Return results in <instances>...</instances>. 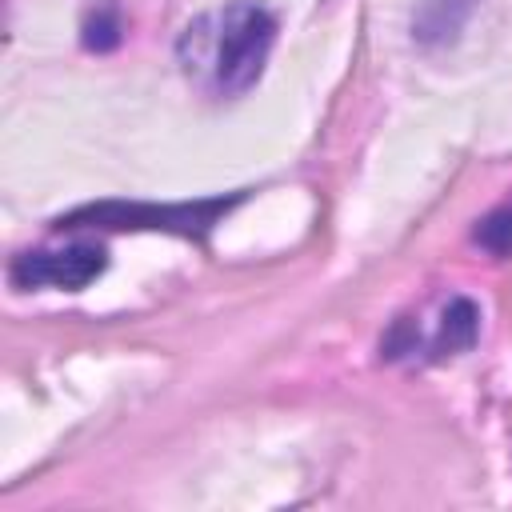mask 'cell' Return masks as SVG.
<instances>
[{"label": "cell", "mask_w": 512, "mask_h": 512, "mask_svg": "<svg viewBox=\"0 0 512 512\" xmlns=\"http://www.w3.org/2000/svg\"><path fill=\"white\" fill-rule=\"evenodd\" d=\"M276 20L256 0H232L220 12H208L192 20L176 44V56L188 76L208 84L220 96L248 92L272 52Z\"/></svg>", "instance_id": "1"}, {"label": "cell", "mask_w": 512, "mask_h": 512, "mask_svg": "<svg viewBox=\"0 0 512 512\" xmlns=\"http://www.w3.org/2000/svg\"><path fill=\"white\" fill-rule=\"evenodd\" d=\"M232 200H196V204H88L60 220V228H160V232H208L232 204Z\"/></svg>", "instance_id": "2"}, {"label": "cell", "mask_w": 512, "mask_h": 512, "mask_svg": "<svg viewBox=\"0 0 512 512\" xmlns=\"http://www.w3.org/2000/svg\"><path fill=\"white\" fill-rule=\"evenodd\" d=\"M108 256L100 244H72L60 252H20L12 260V284L16 288H84L104 272Z\"/></svg>", "instance_id": "3"}, {"label": "cell", "mask_w": 512, "mask_h": 512, "mask_svg": "<svg viewBox=\"0 0 512 512\" xmlns=\"http://www.w3.org/2000/svg\"><path fill=\"white\" fill-rule=\"evenodd\" d=\"M476 0H424L420 12L412 16V36L420 44H452L472 16Z\"/></svg>", "instance_id": "4"}, {"label": "cell", "mask_w": 512, "mask_h": 512, "mask_svg": "<svg viewBox=\"0 0 512 512\" xmlns=\"http://www.w3.org/2000/svg\"><path fill=\"white\" fill-rule=\"evenodd\" d=\"M476 332H480V312L468 296H456L448 300L444 316H440V332L432 340V352L436 356H456V352H468L476 344Z\"/></svg>", "instance_id": "5"}, {"label": "cell", "mask_w": 512, "mask_h": 512, "mask_svg": "<svg viewBox=\"0 0 512 512\" xmlns=\"http://www.w3.org/2000/svg\"><path fill=\"white\" fill-rule=\"evenodd\" d=\"M120 36H124V24H120V12L112 4H100L96 12H88L84 32H80L88 52H112L120 44Z\"/></svg>", "instance_id": "6"}, {"label": "cell", "mask_w": 512, "mask_h": 512, "mask_svg": "<svg viewBox=\"0 0 512 512\" xmlns=\"http://www.w3.org/2000/svg\"><path fill=\"white\" fill-rule=\"evenodd\" d=\"M476 244L488 248L492 256H508L512 252V204H500L496 212H488L476 224Z\"/></svg>", "instance_id": "7"}]
</instances>
